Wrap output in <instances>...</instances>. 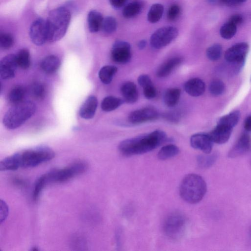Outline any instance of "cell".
<instances>
[{
    "label": "cell",
    "mask_w": 251,
    "mask_h": 251,
    "mask_svg": "<svg viewBox=\"0 0 251 251\" xmlns=\"http://www.w3.org/2000/svg\"><path fill=\"white\" fill-rule=\"evenodd\" d=\"M167 135L161 130L126 139L118 147L124 155L129 156L148 152L159 147L167 140Z\"/></svg>",
    "instance_id": "obj_1"
},
{
    "label": "cell",
    "mask_w": 251,
    "mask_h": 251,
    "mask_svg": "<svg viewBox=\"0 0 251 251\" xmlns=\"http://www.w3.org/2000/svg\"><path fill=\"white\" fill-rule=\"evenodd\" d=\"M70 20V12L65 7H58L50 11L46 21L48 41L54 42L63 38Z\"/></svg>",
    "instance_id": "obj_2"
},
{
    "label": "cell",
    "mask_w": 251,
    "mask_h": 251,
    "mask_svg": "<svg viewBox=\"0 0 251 251\" xmlns=\"http://www.w3.org/2000/svg\"><path fill=\"white\" fill-rule=\"evenodd\" d=\"M207 191L206 183L200 175L190 174L182 179L179 186L181 198L189 203L200 202L205 196Z\"/></svg>",
    "instance_id": "obj_3"
},
{
    "label": "cell",
    "mask_w": 251,
    "mask_h": 251,
    "mask_svg": "<svg viewBox=\"0 0 251 251\" xmlns=\"http://www.w3.org/2000/svg\"><path fill=\"white\" fill-rule=\"evenodd\" d=\"M36 106L30 101H23L15 104L9 108L3 118V124L8 129L18 128L35 113Z\"/></svg>",
    "instance_id": "obj_4"
},
{
    "label": "cell",
    "mask_w": 251,
    "mask_h": 251,
    "mask_svg": "<svg viewBox=\"0 0 251 251\" xmlns=\"http://www.w3.org/2000/svg\"><path fill=\"white\" fill-rule=\"evenodd\" d=\"M19 168H28L51 160L55 156L50 148L41 146L34 149L15 153Z\"/></svg>",
    "instance_id": "obj_5"
},
{
    "label": "cell",
    "mask_w": 251,
    "mask_h": 251,
    "mask_svg": "<svg viewBox=\"0 0 251 251\" xmlns=\"http://www.w3.org/2000/svg\"><path fill=\"white\" fill-rule=\"evenodd\" d=\"M186 219L179 212H173L168 215L163 224L165 234L170 239L178 240L183 235L186 227Z\"/></svg>",
    "instance_id": "obj_6"
},
{
    "label": "cell",
    "mask_w": 251,
    "mask_h": 251,
    "mask_svg": "<svg viewBox=\"0 0 251 251\" xmlns=\"http://www.w3.org/2000/svg\"><path fill=\"white\" fill-rule=\"evenodd\" d=\"M87 167L86 163L78 161L63 169L52 170L45 175L48 183L63 182L84 173Z\"/></svg>",
    "instance_id": "obj_7"
},
{
    "label": "cell",
    "mask_w": 251,
    "mask_h": 251,
    "mask_svg": "<svg viewBox=\"0 0 251 251\" xmlns=\"http://www.w3.org/2000/svg\"><path fill=\"white\" fill-rule=\"evenodd\" d=\"M176 28L172 26H166L157 29L151 35L150 45L154 49H161L169 45L177 36Z\"/></svg>",
    "instance_id": "obj_8"
},
{
    "label": "cell",
    "mask_w": 251,
    "mask_h": 251,
    "mask_svg": "<svg viewBox=\"0 0 251 251\" xmlns=\"http://www.w3.org/2000/svg\"><path fill=\"white\" fill-rule=\"evenodd\" d=\"M29 36L32 42L37 46H41L48 41L46 21L41 19L35 20L31 25Z\"/></svg>",
    "instance_id": "obj_9"
},
{
    "label": "cell",
    "mask_w": 251,
    "mask_h": 251,
    "mask_svg": "<svg viewBox=\"0 0 251 251\" xmlns=\"http://www.w3.org/2000/svg\"><path fill=\"white\" fill-rule=\"evenodd\" d=\"M111 56L115 62L119 64H126L131 58V47L125 41H117L113 45Z\"/></svg>",
    "instance_id": "obj_10"
},
{
    "label": "cell",
    "mask_w": 251,
    "mask_h": 251,
    "mask_svg": "<svg viewBox=\"0 0 251 251\" xmlns=\"http://www.w3.org/2000/svg\"><path fill=\"white\" fill-rule=\"evenodd\" d=\"M158 117V113L155 108L146 107L131 112L128 121L131 124L138 125L154 120Z\"/></svg>",
    "instance_id": "obj_11"
},
{
    "label": "cell",
    "mask_w": 251,
    "mask_h": 251,
    "mask_svg": "<svg viewBox=\"0 0 251 251\" xmlns=\"http://www.w3.org/2000/svg\"><path fill=\"white\" fill-rule=\"evenodd\" d=\"M248 50L249 45L247 43H238L226 51L225 59L230 63H244Z\"/></svg>",
    "instance_id": "obj_12"
},
{
    "label": "cell",
    "mask_w": 251,
    "mask_h": 251,
    "mask_svg": "<svg viewBox=\"0 0 251 251\" xmlns=\"http://www.w3.org/2000/svg\"><path fill=\"white\" fill-rule=\"evenodd\" d=\"M18 66L16 55L9 54L4 56L0 62V78L9 79L14 77Z\"/></svg>",
    "instance_id": "obj_13"
},
{
    "label": "cell",
    "mask_w": 251,
    "mask_h": 251,
    "mask_svg": "<svg viewBox=\"0 0 251 251\" xmlns=\"http://www.w3.org/2000/svg\"><path fill=\"white\" fill-rule=\"evenodd\" d=\"M213 144V142L208 134L197 133L193 135L190 138L191 146L206 154L211 152Z\"/></svg>",
    "instance_id": "obj_14"
},
{
    "label": "cell",
    "mask_w": 251,
    "mask_h": 251,
    "mask_svg": "<svg viewBox=\"0 0 251 251\" xmlns=\"http://www.w3.org/2000/svg\"><path fill=\"white\" fill-rule=\"evenodd\" d=\"M250 146V137L248 134L244 133L240 136L230 150L228 157L235 158L244 154L249 151Z\"/></svg>",
    "instance_id": "obj_15"
},
{
    "label": "cell",
    "mask_w": 251,
    "mask_h": 251,
    "mask_svg": "<svg viewBox=\"0 0 251 251\" xmlns=\"http://www.w3.org/2000/svg\"><path fill=\"white\" fill-rule=\"evenodd\" d=\"M232 128L218 124L209 133H208L213 143L223 144L229 139Z\"/></svg>",
    "instance_id": "obj_16"
},
{
    "label": "cell",
    "mask_w": 251,
    "mask_h": 251,
    "mask_svg": "<svg viewBox=\"0 0 251 251\" xmlns=\"http://www.w3.org/2000/svg\"><path fill=\"white\" fill-rule=\"evenodd\" d=\"M184 89L189 95L197 97L204 93L205 90V85L202 80L199 78H193L185 83Z\"/></svg>",
    "instance_id": "obj_17"
},
{
    "label": "cell",
    "mask_w": 251,
    "mask_h": 251,
    "mask_svg": "<svg viewBox=\"0 0 251 251\" xmlns=\"http://www.w3.org/2000/svg\"><path fill=\"white\" fill-rule=\"evenodd\" d=\"M97 106V98L94 96L88 97L79 109L80 116L85 119L92 118L95 114Z\"/></svg>",
    "instance_id": "obj_18"
},
{
    "label": "cell",
    "mask_w": 251,
    "mask_h": 251,
    "mask_svg": "<svg viewBox=\"0 0 251 251\" xmlns=\"http://www.w3.org/2000/svg\"><path fill=\"white\" fill-rule=\"evenodd\" d=\"M121 94L124 100L128 103H133L138 99V93L135 83L131 81H127L121 87Z\"/></svg>",
    "instance_id": "obj_19"
},
{
    "label": "cell",
    "mask_w": 251,
    "mask_h": 251,
    "mask_svg": "<svg viewBox=\"0 0 251 251\" xmlns=\"http://www.w3.org/2000/svg\"><path fill=\"white\" fill-rule=\"evenodd\" d=\"M182 62V58L180 57H174L168 59L158 68L156 75L158 77H164L169 75Z\"/></svg>",
    "instance_id": "obj_20"
},
{
    "label": "cell",
    "mask_w": 251,
    "mask_h": 251,
    "mask_svg": "<svg viewBox=\"0 0 251 251\" xmlns=\"http://www.w3.org/2000/svg\"><path fill=\"white\" fill-rule=\"evenodd\" d=\"M103 18L101 14L96 11H90L87 17L88 28L91 32L94 33L98 32L100 28Z\"/></svg>",
    "instance_id": "obj_21"
},
{
    "label": "cell",
    "mask_w": 251,
    "mask_h": 251,
    "mask_svg": "<svg viewBox=\"0 0 251 251\" xmlns=\"http://www.w3.org/2000/svg\"><path fill=\"white\" fill-rule=\"evenodd\" d=\"M60 65V61L56 56L49 55L44 58L41 63V68L47 74H52L56 72Z\"/></svg>",
    "instance_id": "obj_22"
},
{
    "label": "cell",
    "mask_w": 251,
    "mask_h": 251,
    "mask_svg": "<svg viewBox=\"0 0 251 251\" xmlns=\"http://www.w3.org/2000/svg\"><path fill=\"white\" fill-rule=\"evenodd\" d=\"M143 3L136 0L126 5L123 10V15L126 18H131L138 15L142 10Z\"/></svg>",
    "instance_id": "obj_23"
},
{
    "label": "cell",
    "mask_w": 251,
    "mask_h": 251,
    "mask_svg": "<svg viewBox=\"0 0 251 251\" xmlns=\"http://www.w3.org/2000/svg\"><path fill=\"white\" fill-rule=\"evenodd\" d=\"M181 90L178 88H172L167 89L164 95L163 100L165 104L168 107L176 106L179 101Z\"/></svg>",
    "instance_id": "obj_24"
},
{
    "label": "cell",
    "mask_w": 251,
    "mask_h": 251,
    "mask_svg": "<svg viewBox=\"0 0 251 251\" xmlns=\"http://www.w3.org/2000/svg\"><path fill=\"white\" fill-rule=\"evenodd\" d=\"M124 100L113 96H108L104 98L101 103L102 110L109 112L115 110L124 102Z\"/></svg>",
    "instance_id": "obj_25"
},
{
    "label": "cell",
    "mask_w": 251,
    "mask_h": 251,
    "mask_svg": "<svg viewBox=\"0 0 251 251\" xmlns=\"http://www.w3.org/2000/svg\"><path fill=\"white\" fill-rule=\"evenodd\" d=\"M117 72V68L112 65L102 67L99 71V76L101 81L105 84H109Z\"/></svg>",
    "instance_id": "obj_26"
},
{
    "label": "cell",
    "mask_w": 251,
    "mask_h": 251,
    "mask_svg": "<svg viewBox=\"0 0 251 251\" xmlns=\"http://www.w3.org/2000/svg\"><path fill=\"white\" fill-rule=\"evenodd\" d=\"M179 148L176 145L169 144L163 147L158 151L157 157L160 160H166L177 155Z\"/></svg>",
    "instance_id": "obj_27"
},
{
    "label": "cell",
    "mask_w": 251,
    "mask_h": 251,
    "mask_svg": "<svg viewBox=\"0 0 251 251\" xmlns=\"http://www.w3.org/2000/svg\"><path fill=\"white\" fill-rule=\"evenodd\" d=\"M240 116V112L238 111H233L221 117L219 120L218 124L233 128L237 124Z\"/></svg>",
    "instance_id": "obj_28"
},
{
    "label": "cell",
    "mask_w": 251,
    "mask_h": 251,
    "mask_svg": "<svg viewBox=\"0 0 251 251\" xmlns=\"http://www.w3.org/2000/svg\"><path fill=\"white\" fill-rule=\"evenodd\" d=\"M164 11L163 6L159 3L153 4L148 13V20L151 23H155L161 18Z\"/></svg>",
    "instance_id": "obj_29"
},
{
    "label": "cell",
    "mask_w": 251,
    "mask_h": 251,
    "mask_svg": "<svg viewBox=\"0 0 251 251\" xmlns=\"http://www.w3.org/2000/svg\"><path fill=\"white\" fill-rule=\"evenodd\" d=\"M25 94V88L20 85L13 88L8 95L9 101L14 104L23 101Z\"/></svg>",
    "instance_id": "obj_30"
},
{
    "label": "cell",
    "mask_w": 251,
    "mask_h": 251,
    "mask_svg": "<svg viewBox=\"0 0 251 251\" xmlns=\"http://www.w3.org/2000/svg\"><path fill=\"white\" fill-rule=\"evenodd\" d=\"M18 65L23 69H28L31 64L29 51L26 49L21 50L16 55Z\"/></svg>",
    "instance_id": "obj_31"
},
{
    "label": "cell",
    "mask_w": 251,
    "mask_h": 251,
    "mask_svg": "<svg viewBox=\"0 0 251 251\" xmlns=\"http://www.w3.org/2000/svg\"><path fill=\"white\" fill-rule=\"evenodd\" d=\"M237 31V25L228 21L225 23L220 29L221 36L225 39L232 38Z\"/></svg>",
    "instance_id": "obj_32"
},
{
    "label": "cell",
    "mask_w": 251,
    "mask_h": 251,
    "mask_svg": "<svg viewBox=\"0 0 251 251\" xmlns=\"http://www.w3.org/2000/svg\"><path fill=\"white\" fill-rule=\"evenodd\" d=\"M207 58L211 61H217L222 54V47L219 44H214L207 48L206 51Z\"/></svg>",
    "instance_id": "obj_33"
},
{
    "label": "cell",
    "mask_w": 251,
    "mask_h": 251,
    "mask_svg": "<svg viewBox=\"0 0 251 251\" xmlns=\"http://www.w3.org/2000/svg\"><path fill=\"white\" fill-rule=\"evenodd\" d=\"M117 26L116 20L112 16H108L103 19L101 29L105 33L111 34L116 30Z\"/></svg>",
    "instance_id": "obj_34"
},
{
    "label": "cell",
    "mask_w": 251,
    "mask_h": 251,
    "mask_svg": "<svg viewBox=\"0 0 251 251\" xmlns=\"http://www.w3.org/2000/svg\"><path fill=\"white\" fill-rule=\"evenodd\" d=\"M48 183L46 175H43L36 180L34 185L32 197L34 201L39 198L40 194L44 187Z\"/></svg>",
    "instance_id": "obj_35"
},
{
    "label": "cell",
    "mask_w": 251,
    "mask_h": 251,
    "mask_svg": "<svg viewBox=\"0 0 251 251\" xmlns=\"http://www.w3.org/2000/svg\"><path fill=\"white\" fill-rule=\"evenodd\" d=\"M224 83L218 79L212 81L209 85L210 93L213 96H220L224 93L225 90Z\"/></svg>",
    "instance_id": "obj_36"
},
{
    "label": "cell",
    "mask_w": 251,
    "mask_h": 251,
    "mask_svg": "<svg viewBox=\"0 0 251 251\" xmlns=\"http://www.w3.org/2000/svg\"><path fill=\"white\" fill-rule=\"evenodd\" d=\"M216 160L214 155H200L197 157V162L198 166L201 168H207L210 167Z\"/></svg>",
    "instance_id": "obj_37"
},
{
    "label": "cell",
    "mask_w": 251,
    "mask_h": 251,
    "mask_svg": "<svg viewBox=\"0 0 251 251\" xmlns=\"http://www.w3.org/2000/svg\"><path fill=\"white\" fill-rule=\"evenodd\" d=\"M14 43V38L8 33H2L0 35V47L4 50L11 48Z\"/></svg>",
    "instance_id": "obj_38"
},
{
    "label": "cell",
    "mask_w": 251,
    "mask_h": 251,
    "mask_svg": "<svg viewBox=\"0 0 251 251\" xmlns=\"http://www.w3.org/2000/svg\"><path fill=\"white\" fill-rule=\"evenodd\" d=\"M31 92L36 98L42 99L45 95V89L42 84L35 83L32 86Z\"/></svg>",
    "instance_id": "obj_39"
},
{
    "label": "cell",
    "mask_w": 251,
    "mask_h": 251,
    "mask_svg": "<svg viewBox=\"0 0 251 251\" xmlns=\"http://www.w3.org/2000/svg\"><path fill=\"white\" fill-rule=\"evenodd\" d=\"M180 12V8L177 4L171 5L168 11L167 18L170 21H174L176 20Z\"/></svg>",
    "instance_id": "obj_40"
},
{
    "label": "cell",
    "mask_w": 251,
    "mask_h": 251,
    "mask_svg": "<svg viewBox=\"0 0 251 251\" xmlns=\"http://www.w3.org/2000/svg\"><path fill=\"white\" fill-rule=\"evenodd\" d=\"M143 93L145 97L148 99H153L157 93L153 84L143 88Z\"/></svg>",
    "instance_id": "obj_41"
},
{
    "label": "cell",
    "mask_w": 251,
    "mask_h": 251,
    "mask_svg": "<svg viewBox=\"0 0 251 251\" xmlns=\"http://www.w3.org/2000/svg\"><path fill=\"white\" fill-rule=\"evenodd\" d=\"M138 84L143 88L147 86L153 84V83L150 76L145 74L139 76L138 79Z\"/></svg>",
    "instance_id": "obj_42"
},
{
    "label": "cell",
    "mask_w": 251,
    "mask_h": 251,
    "mask_svg": "<svg viewBox=\"0 0 251 251\" xmlns=\"http://www.w3.org/2000/svg\"><path fill=\"white\" fill-rule=\"evenodd\" d=\"M0 223H1L6 218L8 213V208L6 203L2 200L0 201Z\"/></svg>",
    "instance_id": "obj_43"
},
{
    "label": "cell",
    "mask_w": 251,
    "mask_h": 251,
    "mask_svg": "<svg viewBox=\"0 0 251 251\" xmlns=\"http://www.w3.org/2000/svg\"><path fill=\"white\" fill-rule=\"evenodd\" d=\"M243 20L244 19L242 15L240 14H235L230 17L228 21L237 26L241 24Z\"/></svg>",
    "instance_id": "obj_44"
},
{
    "label": "cell",
    "mask_w": 251,
    "mask_h": 251,
    "mask_svg": "<svg viewBox=\"0 0 251 251\" xmlns=\"http://www.w3.org/2000/svg\"><path fill=\"white\" fill-rule=\"evenodd\" d=\"M128 0H109L111 5L115 8H120L124 6Z\"/></svg>",
    "instance_id": "obj_45"
},
{
    "label": "cell",
    "mask_w": 251,
    "mask_h": 251,
    "mask_svg": "<svg viewBox=\"0 0 251 251\" xmlns=\"http://www.w3.org/2000/svg\"><path fill=\"white\" fill-rule=\"evenodd\" d=\"M247 0H221L223 3L228 6H236L240 4Z\"/></svg>",
    "instance_id": "obj_46"
},
{
    "label": "cell",
    "mask_w": 251,
    "mask_h": 251,
    "mask_svg": "<svg viewBox=\"0 0 251 251\" xmlns=\"http://www.w3.org/2000/svg\"><path fill=\"white\" fill-rule=\"evenodd\" d=\"M165 118L170 122H176L179 119V116L176 113H167L164 115Z\"/></svg>",
    "instance_id": "obj_47"
},
{
    "label": "cell",
    "mask_w": 251,
    "mask_h": 251,
    "mask_svg": "<svg viewBox=\"0 0 251 251\" xmlns=\"http://www.w3.org/2000/svg\"><path fill=\"white\" fill-rule=\"evenodd\" d=\"M244 126L247 131H251V116L246 118L244 122Z\"/></svg>",
    "instance_id": "obj_48"
},
{
    "label": "cell",
    "mask_w": 251,
    "mask_h": 251,
    "mask_svg": "<svg viewBox=\"0 0 251 251\" xmlns=\"http://www.w3.org/2000/svg\"><path fill=\"white\" fill-rule=\"evenodd\" d=\"M138 47L140 50L144 49L146 46V41L145 40H141L138 43Z\"/></svg>",
    "instance_id": "obj_49"
},
{
    "label": "cell",
    "mask_w": 251,
    "mask_h": 251,
    "mask_svg": "<svg viewBox=\"0 0 251 251\" xmlns=\"http://www.w3.org/2000/svg\"><path fill=\"white\" fill-rule=\"evenodd\" d=\"M217 0H207L209 3H214Z\"/></svg>",
    "instance_id": "obj_50"
},
{
    "label": "cell",
    "mask_w": 251,
    "mask_h": 251,
    "mask_svg": "<svg viewBox=\"0 0 251 251\" xmlns=\"http://www.w3.org/2000/svg\"><path fill=\"white\" fill-rule=\"evenodd\" d=\"M250 235H251V227L250 228Z\"/></svg>",
    "instance_id": "obj_51"
}]
</instances>
